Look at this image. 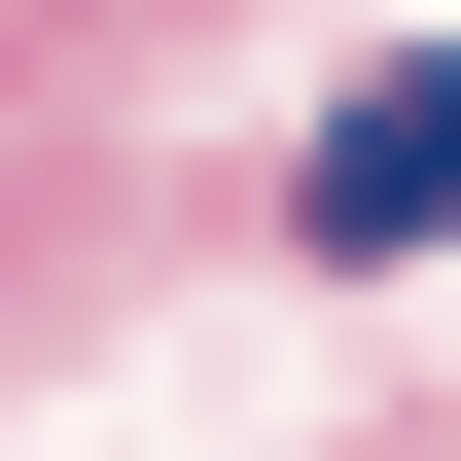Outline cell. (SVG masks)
<instances>
[{"label": "cell", "mask_w": 461, "mask_h": 461, "mask_svg": "<svg viewBox=\"0 0 461 461\" xmlns=\"http://www.w3.org/2000/svg\"><path fill=\"white\" fill-rule=\"evenodd\" d=\"M285 213H320V249H426V213H461V71H355V107H320V177H285Z\"/></svg>", "instance_id": "6da1fadb"}]
</instances>
